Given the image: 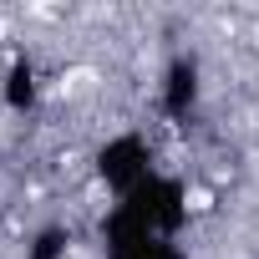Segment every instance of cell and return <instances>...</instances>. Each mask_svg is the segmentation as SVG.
Listing matches in <instances>:
<instances>
[{"mask_svg":"<svg viewBox=\"0 0 259 259\" xmlns=\"http://www.w3.org/2000/svg\"><path fill=\"white\" fill-rule=\"evenodd\" d=\"M122 259H183V254H178L173 239H148V244H138V249H127Z\"/></svg>","mask_w":259,"mask_h":259,"instance_id":"cell-6","label":"cell"},{"mask_svg":"<svg viewBox=\"0 0 259 259\" xmlns=\"http://www.w3.org/2000/svg\"><path fill=\"white\" fill-rule=\"evenodd\" d=\"M66 249H71L66 229H41L36 244H31V259H66Z\"/></svg>","mask_w":259,"mask_h":259,"instance_id":"cell-5","label":"cell"},{"mask_svg":"<svg viewBox=\"0 0 259 259\" xmlns=\"http://www.w3.org/2000/svg\"><path fill=\"white\" fill-rule=\"evenodd\" d=\"M6 102H11L16 112H26V107L36 102V71H31V61H16V66H11V76H6Z\"/></svg>","mask_w":259,"mask_h":259,"instance_id":"cell-4","label":"cell"},{"mask_svg":"<svg viewBox=\"0 0 259 259\" xmlns=\"http://www.w3.org/2000/svg\"><path fill=\"white\" fill-rule=\"evenodd\" d=\"M122 208L133 213L153 239H173L178 229H183V219H188V203H183V188L173 183V178H163V173H153V178H143L133 193L122 198Z\"/></svg>","mask_w":259,"mask_h":259,"instance_id":"cell-1","label":"cell"},{"mask_svg":"<svg viewBox=\"0 0 259 259\" xmlns=\"http://www.w3.org/2000/svg\"><path fill=\"white\" fill-rule=\"evenodd\" d=\"M198 107V61L193 56H173L163 71V112L168 117H188Z\"/></svg>","mask_w":259,"mask_h":259,"instance_id":"cell-3","label":"cell"},{"mask_svg":"<svg viewBox=\"0 0 259 259\" xmlns=\"http://www.w3.org/2000/svg\"><path fill=\"white\" fill-rule=\"evenodd\" d=\"M97 178L127 198V193H133L143 178H153V153H148V143H143L138 133L112 138V143L97 153Z\"/></svg>","mask_w":259,"mask_h":259,"instance_id":"cell-2","label":"cell"}]
</instances>
